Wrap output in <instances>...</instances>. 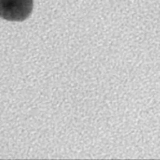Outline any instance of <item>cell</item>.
Wrapping results in <instances>:
<instances>
[{"mask_svg": "<svg viewBox=\"0 0 160 160\" xmlns=\"http://www.w3.org/2000/svg\"><path fill=\"white\" fill-rule=\"evenodd\" d=\"M33 6L34 0H0V18L23 21L31 15Z\"/></svg>", "mask_w": 160, "mask_h": 160, "instance_id": "6da1fadb", "label": "cell"}]
</instances>
